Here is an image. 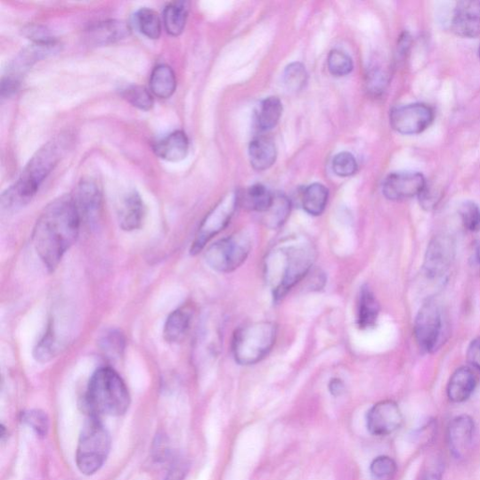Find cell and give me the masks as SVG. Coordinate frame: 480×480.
Masks as SVG:
<instances>
[{"instance_id":"6da1fadb","label":"cell","mask_w":480,"mask_h":480,"mask_svg":"<svg viewBox=\"0 0 480 480\" xmlns=\"http://www.w3.org/2000/svg\"><path fill=\"white\" fill-rule=\"evenodd\" d=\"M82 219L73 195L51 202L33 230L32 240L46 269L53 273L77 241Z\"/></svg>"},{"instance_id":"7a4b0ae2","label":"cell","mask_w":480,"mask_h":480,"mask_svg":"<svg viewBox=\"0 0 480 480\" xmlns=\"http://www.w3.org/2000/svg\"><path fill=\"white\" fill-rule=\"evenodd\" d=\"M73 143L74 136L68 132L61 133L47 142L31 158L19 182L3 194V209L13 211L27 206Z\"/></svg>"},{"instance_id":"3957f363","label":"cell","mask_w":480,"mask_h":480,"mask_svg":"<svg viewBox=\"0 0 480 480\" xmlns=\"http://www.w3.org/2000/svg\"><path fill=\"white\" fill-rule=\"evenodd\" d=\"M314 252L310 244L293 242L281 246L266 258L265 276L275 300H281L310 273Z\"/></svg>"},{"instance_id":"277c9868","label":"cell","mask_w":480,"mask_h":480,"mask_svg":"<svg viewBox=\"0 0 480 480\" xmlns=\"http://www.w3.org/2000/svg\"><path fill=\"white\" fill-rule=\"evenodd\" d=\"M131 403L128 386L110 367L95 370L88 383L84 404L90 417H118L126 414Z\"/></svg>"},{"instance_id":"5b68a950","label":"cell","mask_w":480,"mask_h":480,"mask_svg":"<svg viewBox=\"0 0 480 480\" xmlns=\"http://www.w3.org/2000/svg\"><path fill=\"white\" fill-rule=\"evenodd\" d=\"M111 449V437L100 418L90 417L83 426L76 455L77 466L85 476L96 474Z\"/></svg>"},{"instance_id":"8992f818","label":"cell","mask_w":480,"mask_h":480,"mask_svg":"<svg viewBox=\"0 0 480 480\" xmlns=\"http://www.w3.org/2000/svg\"><path fill=\"white\" fill-rule=\"evenodd\" d=\"M277 327L272 322H256L240 328L234 334L232 352L240 365H255L272 351Z\"/></svg>"},{"instance_id":"52a82bcc","label":"cell","mask_w":480,"mask_h":480,"mask_svg":"<svg viewBox=\"0 0 480 480\" xmlns=\"http://www.w3.org/2000/svg\"><path fill=\"white\" fill-rule=\"evenodd\" d=\"M253 242L247 233H236L212 244L205 258L212 270L233 273L243 264L252 251Z\"/></svg>"},{"instance_id":"ba28073f","label":"cell","mask_w":480,"mask_h":480,"mask_svg":"<svg viewBox=\"0 0 480 480\" xmlns=\"http://www.w3.org/2000/svg\"><path fill=\"white\" fill-rule=\"evenodd\" d=\"M240 205V193L229 192L208 213L191 247L192 256L199 255L206 245L229 224Z\"/></svg>"},{"instance_id":"9c48e42d","label":"cell","mask_w":480,"mask_h":480,"mask_svg":"<svg viewBox=\"0 0 480 480\" xmlns=\"http://www.w3.org/2000/svg\"><path fill=\"white\" fill-rule=\"evenodd\" d=\"M414 332L419 346L426 353L438 350L446 333L442 308L436 301L427 302L419 310Z\"/></svg>"},{"instance_id":"30bf717a","label":"cell","mask_w":480,"mask_h":480,"mask_svg":"<svg viewBox=\"0 0 480 480\" xmlns=\"http://www.w3.org/2000/svg\"><path fill=\"white\" fill-rule=\"evenodd\" d=\"M434 119L431 106L420 102L399 106L390 113L391 126L405 135L423 133L431 126Z\"/></svg>"},{"instance_id":"8fae6325","label":"cell","mask_w":480,"mask_h":480,"mask_svg":"<svg viewBox=\"0 0 480 480\" xmlns=\"http://www.w3.org/2000/svg\"><path fill=\"white\" fill-rule=\"evenodd\" d=\"M456 244L450 235L441 234L435 237L424 257L423 270L427 277L438 279L446 274L454 261Z\"/></svg>"},{"instance_id":"7c38bea8","label":"cell","mask_w":480,"mask_h":480,"mask_svg":"<svg viewBox=\"0 0 480 480\" xmlns=\"http://www.w3.org/2000/svg\"><path fill=\"white\" fill-rule=\"evenodd\" d=\"M367 428L372 435L387 436L397 432L403 418L399 405L386 400L373 405L367 414Z\"/></svg>"},{"instance_id":"4fadbf2b","label":"cell","mask_w":480,"mask_h":480,"mask_svg":"<svg viewBox=\"0 0 480 480\" xmlns=\"http://www.w3.org/2000/svg\"><path fill=\"white\" fill-rule=\"evenodd\" d=\"M427 185L422 174L418 172H398L389 175L383 185L385 197L393 201L419 197Z\"/></svg>"},{"instance_id":"5bb4252c","label":"cell","mask_w":480,"mask_h":480,"mask_svg":"<svg viewBox=\"0 0 480 480\" xmlns=\"http://www.w3.org/2000/svg\"><path fill=\"white\" fill-rule=\"evenodd\" d=\"M476 435L474 419L468 415L454 418L448 426V446L457 460L465 459L471 451Z\"/></svg>"},{"instance_id":"9a60e30c","label":"cell","mask_w":480,"mask_h":480,"mask_svg":"<svg viewBox=\"0 0 480 480\" xmlns=\"http://www.w3.org/2000/svg\"><path fill=\"white\" fill-rule=\"evenodd\" d=\"M452 29L461 38H476L480 37V2L465 0L456 4Z\"/></svg>"},{"instance_id":"2e32d148","label":"cell","mask_w":480,"mask_h":480,"mask_svg":"<svg viewBox=\"0 0 480 480\" xmlns=\"http://www.w3.org/2000/svg\"><path fill=\"white\" fill-rule=\"evenodd\" d=\"M73 198L82 223L90 225L96 224L102 209V192L98 185L91 180L82 181Z\"/></svg>"},{"instance_id":"e0dca14e","label":"cell","mask_w":480,"mask_h":480,"mask_svg":"<svg viewBox=\"0 0 480 480\" xmlns=\"http://www.w3.org/2000/svg\"><path fill=\"white\" fill-rule=\"evenodd\" d=\"M146 207L140 194L133 191L120 203L118 211L119 226L124 231L138 230L143 225Z\"/></svg>"},{"instance_id":"ac0fdd59","label":"cell","mask_w":480,"mask_h":480,"mask_svg":"<svg viewBox=\"0 0 480 480\" xmlns=\"http://www.w3.org/2000/svg\"><path fill=\"white\" fill-rule=\"evenodd\" d=\"M131 33L130 27L122 21H105L87 30L88 43L95 46L110 45L126 39Z\"/></svg>"},{"instance_id":"d6986e66","label":"cell","mask_w":480,"mask_h":480,"mask_svg":"<svg viewBox=\"0 0 480 480\" xmlns=\"http://www.w3.org/2000/svg\"><path fill=\"white\" fill-rule=\"evenodd\" d=\"M190 142L183 131H175L153 146L155 154L170 163L183 161L189 153Z\"/></svg>"},{"instance_id":"ffe728a7","label":"cell","mask_w":480,"mask_h":480,"mask_svg":"<svg viewBox=\"0 0 480 480\" xmlns=\"http://www.w3.org/2000/svg\"><path fill=\"white\" fill-rule=\"evenodd\" d=\"M476 382L475 373L470 368H459L453 372L448 385L449 400L454 403L467 402L474 394Z\"/></svg>"},{"instance_id":"44dd1931","label":"cell","mask_w":480,"mask_h":480,"mask_svg":"<svg viewBox=\"0 0 480 480\" xmlns=\"http://www.w3.org/2000/svg\"><path fill=\"white\" fill-rule=\"evenodd\" d=\"M193 311L188 306L175 310L165 324V340L170 344L183 342L191 326Z\"/></svg>"},{"instance_id":"7402d4cb","label":"cell","mask_w":480,"mask_h":480,"mask_svg":"<svg viewBox=\"0 0 480 480\" xmlns=\"http://www.w3.org/2000/svg\"><path fill=\"white\" fill-rule=\"evenodd\" d=\"M379 302L368 286L361 289L357 308V324L362 329H370L377 326L379 317Z\"/></svg>"},{"instance_id":"603a6c76","label":"cell","mask_w":480,"mask_h":480,"mask_svg":"<svg viewBox=\"0 0 480 480\" xmlns=\"http://www.w3.org/2000/svg\"><path fill=\"white\" fill-rule=\"evenodd\" d=\"M248 156L252 167L257 171L271 168L276 162L277 149L274 142L266 137H257L248 147Z\"/></svg>"},{"instance_id":"cb8c5ba5","label":"cell","mask_w":480,"mask_h":480,"mask_svg":"<svg viewBox=\"0 0 480 480\" xmlns=\"http://www.w3.org/2000/svg\"><path fill=\"white\" fill-rule=\"evenodd\" d=\"M151 92L161 99L170 98L176 87V78L173 69L167 64H159L151 73L150 80Z\"/></svg>"},{"instance_id":"d4e9b609","label":"cell","mask_w":480,"mask_h":480,"mask_svg":"<svg viewBox=\"0 0 480 480\" xmlns=\"http://www.w3.org/2000/svg\"><path fill=\"white\" fill-rule=\"evenodd\" d=\"M274 194L265 186L256 184L240 194V205L256 212L264 213L270 208Z\"/></svg>"},{"instance_id":"484cf974","label":"cell","mask_w":480,"mask_h":480,"mask_svg":"<svg viewBox=\"0 0 480 480\" xmlns=\"http://www.w3.org/2000/svg\"><path fill=\"white\" fill-rule=\"evenodd\" d=\"M190 4L187 2H175L168 4L164 12L165 27L171 37H180L183 32L189 16Z\"/></svg>"},{"instance_id":"4316f807","label":"cell","mask_w":480,"mask_h":480,"mask_svg":"<svg viewBox=\"0 0 480 480\" xmlns=\"http://www.w3.org/2000/svg\"><path fill=\"white\" fill-rule=\"evenodd\" d=\"M328 200L329 191L320 183H313L302 192V207L312 216H321L326 209Z\"/></svg>"},{"instance_id":"83f0119b","label":"cell","mask_w":480,"mask_h":480,"mask_svg":"<svg viewBox=\"0 0 480 480\" xmlns=\"http://www.w3.org/2000/svg\"><path fill=\"white\" fill-rule=\"evenodd\" d=\"M291 207V201L287 195L281 193L274 194L272 206L263 213L264 225L271 229L280 228L288 221Z\"/></svg>"},{"instance_id":"f1b7e54d","label":"cell","mask_w":480,"mask_h":480,"mask_svg":"<svg viewBox=\"0 0 480 480\" xmlns=\"http://www.w3.org/2000/svg\"><path fill=\"white\" fill-rule=\"evenodd\" d=\"M282 114V103L277 97L264 99L259 105L257 124L262 131H271L277 126Z\"/></svg>"},{"instance_id":"f546056e","label":"cell","mask_w":480,"mask_h":480,"mask_svg":"<svg viewBox=\"0 0 480 480\" xmlns=\"http://www.w3.org/2000/svg\"><path fill=\"white\" fill-rule=\"evenodd\" d=\"M138 30L149 39L157 40L162 34V23L159 15L151 9L143 8L134 15Z\"/></svg>"},{"instance_id":"4dcf8cb0","label":"cell","mask_w":480,"mask_h":480,"mask_svg":"<svg viewBox=\"0 0 480 480\" xmlns=\"http://www.w3.org/2000/svg\"><path fill=\"white\" fill-rule=\"evenodd\" d=\"M58 350L59 346L54 326L50 325L37 347L34 348V359L41 363H46L56 357Z\"/></svg>"},{"instance_id":"1f68e13d","label":"cell","mask_w":480,"mask_h":480,"mask_svg":"<svg viewBox=\"0 0 480 480\" xmlns=\"http://www.w3.org/2000/svg\"><path fill=\"white\" fill-rule=\"evenodd\" d=\"M308 73L304 64L294 62L289 64L283 73V84L290 93H298L305 87Z\"/></svg>"},{"instance_id":"d6a6232c","label":"cell","mask_w":480,"mask_h":480,"mask_svg":"<svg viewBox=\"0 0 480 480\" xmlns=\"http://www.w3.org/2000/svg\"><path fill=\"white\" fill-rule=\"evenodd\" d=\"M99 344L106 357L116 360L121 357L124 349H126V341L120 331L111 329L102 336Z\"/></svg>"},{"instance_id":"836d02e7","label":"cell","mask_w":480,"mask_h":480,"mask_svg":"<svg viewBox=\"0 0 480 480\" xmlns=\"http://www.w3.org/2000/svg\"><path fill=\"white\" fill-rule=\"evenodd\" d=\"M122 96L134 106V108L142 111H150L154 105V99L151 93L144 86H129L126 90L123 91Z\"/></svg>"},{"instance_id":"e575fe53","label":"cell","mask_w":480,"mask_h":480,"mask_svg":"<svg viewBox=\"0 0 480 480\" xmlns=\"http://www.w3.org/2000/svg\"><path fill=\"white\" fill-rule=\"evenodd\" d=\"M354 64L346 53L340 50H332L328 57L329 73L337 77H346L352 72Z\"/></svg>"},{"instance_id":"d590c367","label":"cell","mask_w":480,"mask_h":480,"mask_svg":"<svg viewBox=\"0 0 480 480\" xmlns=\"http://www.w3.org/2000/svg\"><path fill=\"white\" fill-rule=\"evenodd\" d=\"M370 470L376 480H393L397 473V464L393 458L379 456L372 460Z\"/></svg>"},{"instance_id":"8d00e7d4","label":"cell","mask_w":480,"mask_h":480,"mask_svg":"<svg viewBox=\"0 0 480 480\" xmlns=\"http://www.w3.org/2000/svg\"><path fill=\"white\" fill-rule=\"evenodd\" d=\"M22 421L39 437H45L49 431V419L38 409L26 411L22 414Z\"/></svg>"},{"instance_id":"74e56055","label":"cell","mask_w":480,"mask_h":480,"mask_svg":"<svg viewBox=\"0 0 480 480\" xmlns=\"http://www.w3.org/2000/svg\"><path fill=\"white\" fill-rule=\"evenodd\" d=\"M459 213L462 224H464L470 232H479L480 207L477 204L472 201L465 202L460 206Z\"/></svg>"},{"instance_id":"f35d334b","label":"cell","mask_w":480,"mask_h":480,"mask_svg":"<svg viewBox=\"0 0 480 480\" xmlns=\"http://www.w3.org/2000/svg\"><path fill=\"white\" fill-rule=\"evenodd\" d=\"M332 170L337 175L351 176L358 171L357 159L349 152L337 154L332 161Z\"/></svg>"},{"instance_id":"ab89813d","label":"cell","mask_w":480,"mask_h":480,"mask_svg":"<svg viewBox=\"0 0 480 480\" xmlns=\"http://www.w3.org/2000/svg\"><path fill=\"white\" fill-rule=\"evenodd\" d=\"M443 460L441 457L435 456L428 460V464L424 466L419 480H443Z\"/></svg>"},{"instance_id":"60d3db41","label":"cell","mask_w":480,"mask_h":480,"mask_svg":"<svg viewBox=\"0 0 480 480\" xmlns=\"http://www.w3.org/2000/svg\"><path fill=\"white\" fill-rule=\"evenodd\" d=\"M386 83V75L378 68L372 69L368 75L367 86L370 94H380L384 92Z\"/></svg>"},{"instance_id":"b9f144b4","label":"cell","mask_w":480,"mask_h":480,"mask_svg":"<svg viewBox=\"0 0 480 480\" xmlns=\"http://www.w3.org/2000/svg\"><path fill=\"white\" fill-rule=\"evenodd\" d=\"M468 361L480 371V337L471 342L468 349Z\"/></svg>"},{"instance_id":"7bdbcfd3","label":"cell","mask_w":480,"mask_h":480,"mask_svg":"<svg viewBox=\"0 0 480 480\" xmlns=\"http://www.w3.org/2000/svg\"><path fill=\"white\" fill-rule=\"evenodd\" d=\"M187 473V465L183 460H176L172 466L166 480H183Z\"/></svg>"},{"instance_id":"ee69618b","label":"cell","mask_w":480,"mask_h":480,"mask_svg":"<svg viewBox=\"0 0 480 480\" xmlns=\"http://www.w3.org/2000/svg\"><path fill=\"white\" fill-rule=\"evenodd\" d=\"M329 388L330 394L334 397H340L345 394L346 385L340 378H332L329 382Z\"/></svg>"},{"instance_id":"f6af8a7d","label":"cell","mask_w":480,"mask_h":480,"mask_svg":"<svg viewBox=\"0 0 480 480\" xmlns=\"http://www.w3.org/2000/svg\"><path fill=\"white\" fill-rule=\"evenodd\" d=\"M476 262L478 263V264H480V243L476 247Z\"/></svg>"},{"instance_id":"bcb514c9","label":"cell","mask_w":480,"mask_h":480,"mask_svg":"<svg viewBox=\"0 0 480 480\" xmlns=\"http://www.w3.org/2000/svg\"><path fill=\"white\" fill-rule=\"evenodd\" d=\"M479 58H480V47H479Z\"/></svg>"}]
</instances>
